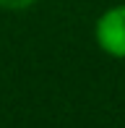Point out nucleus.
<instances>
[{
  "label": "nucleus",
  "mask_w": 125,
  "mask_h": 128,
  "mask_svg": "<svg viewBox=\"0 0 125 128\" xmlns=\"http://www.w3.org/2000/svg\"><path fill=\"white\" fill-rule=\"evenodd\" d=\"M94 39L104 55L125 60V5H112L96 18Z\"/></svg>",
  "instance_id": "nucleus-1"
},
{
  "label": "nucleus",
  "mask_w": 125,
  "mask_h": 128,
  "mask_svg": "<svg viewBox=\"0 0 125 128\" xmlns=\"http://www.w3.org/2000/svg\"><path fill=\"white\" fill-rule=\"evenodd\" d=\"M34 3L37 0H0V8H5V10H26Z\"/></svg>",
  "instance_id": "nucleus-2"
}]
</instances>
